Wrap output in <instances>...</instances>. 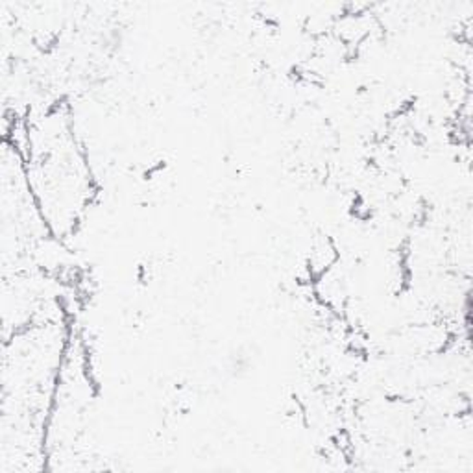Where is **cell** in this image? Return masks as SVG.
Masks as SVG:
<instances>
[{"mask_svg": "<svg viewBox=\"0 0 473 473\" xmlns=\"http://www.w3.org/2000/svg\"><path fill=\"white\" fill-rule=\"evenodd\" d=\"M338 261V250L331 236L320 233L315 235L311 241V248L307 254V270L313 277H320L329 272Z\"/></svg>", "mask_w": 473, "mask_h": 473, "instance_id": "cell-1", "label": "cell"}]
</instances>
